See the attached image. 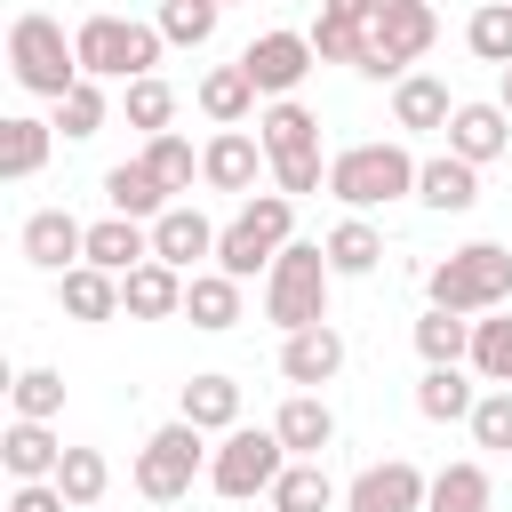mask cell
Wrapping results in <instances>:
<instances>
[{"label": "cell", "instance_id": "41", "mask_svg": "<svg viewBox=\"0 0 512 512\" xmlns=\"http://www.w3.org/2000/svg\"><path fill=\"white\" fill-rule=\"evenodd\" d=\"M8 400H16V416L56 424V416H64V376H56V368H24V376L8 384Z\"/></svg>", "mask_w": 512, "mask_h": 512}, {"label": "cell", "instance_id": "3", "mask_svg": "<svg viewBox=\"0 0 512 512\" xmlns=\"http://www.w3.org/2000/svg\"><path fill=\"white\" fill-rule=\"evenodd\" d=\"M288 240H296V200H288V192H248L240 216L216 232V272L256 280V272H272V256H280Z\"/></svg>", "mask_w": 512, "mask_h": 512}, {"label": "cell", "instance_id": "26", "mask_svg": "<svg viewBox=\"0 0 512 512\" xmlns=\"http://www.w3.org/2000/svg\"><path fill=\"white\" fill-rule=\"evenodd\" d=\"M152 256V224H136V216H104V224H88V264H104V272H136Z\"/></svg>", "mask_w": 512, "mask_h": 512}, {"label": "cell", "instance_id": "1", "mask_svg": "<svg viewBox=\"0 0 512 512\" xmlns=\"http://www.w3.org/2000/svg\"><path fill=\"white\" fill-rule=\"evenodd\" d=\"M424 296L440 304V312H496L504 296H512V248L504 240H464V248H448L432 272H424Z\"/></svg>", "mask_w": 512, "mask_h": 512}, {"label": "cell", "instance_id": "6", "mask_svg": "<svg viewBox=\"0 0 512 512\" xmlns=\"http://www.w3.org/2000/svg\"><path fill=\"white\" fill-rule=\"evenodd\" d=\"M72 48H80V72L88 80H144L152 64H160V24H136V16H80V32H72Z\"/></svg>", "mask_w": 512, "mask_h": 512}, {"label": "cell", "instance_id": "24", "mask_svg": "<svg viewBox=\"0 0 512 512\" xmlns=\"http://www.w3.org/2000/svg\"><path fill=\"white\" fill-rule=\"evenodd\" d=\"M48 144H56V120H32V112L0 120V176H8V184L40 176V168H48Z\"/></svg>", "mask_w": 512, "mask_h": 512}, {"label": "cell", "instance_id": "47", "mask_svg": "<svg viewBox=\"0 0 512 512\" xmlns=\"http://www.w3.org/2000/svg\"><path fill=\"white\" fill-rule=\"evenodd\" d=\"M320 8H328V16H368L376 0H320Z\"/></svg>", "mask_w": 512, "mask_h": 512}, {"label": "cell", "instance_id": "17", "mask_svg": "<svg viewBox=\"0 0 512 512\" xmlns=\"http://www.w3.org/2000/svg\"><path fill=\"white\" fill-rule=\"evenodd\" d=\"M448 152L472 160V168L504 160V152H512V112H504V104H456V112H448Z\"/></svg>", "mask_w": 512, "mask_h": 512}, {"label": "cell", "instance_id": "30", "mask_svg": "<svg viewBox=\"0 0 512 512\" xmlns=\"http://www.w3.org/2000/svg\"><path fill=\"white\" fill-rule=\"evenodd\" d=\"M416 352H424V368H464L472 360V312H424L416 320Z\"/></svg>", "mask_w": 512, "mask_h": 512}, {"label": "cell", "instance_id": "36", "mask_svg": "<svg viewBox=\"0 0 512 512\" xmlns=\"http://www.w3.org/2000/svg\"><path fill=\"white\" fill-rule=\"evenodd\" d=\"M464 48L480 56V64H512V0H488V8H472V24H464Z\"/></svg>", "mask_w": 512, "mask_h": 512}, {"label": "cell", "instance_id": "21", "mask_svg": "<svg viewBox=\"0 0 512 512\" xmlns=\"http://www.w3.org/2000/svg\"><path fill=\"white\" fill-rule=\"evenodd\" d=\"M200 112H208L216 128H248V120H256V80H248L240 56L216 64V72H200Z\"/></svg>", "mask_w": 512, "mask_h": 512}, {"label": "cell", "instance_id": "13", "mask_svg": "<svg viewBox=\"0 0 512 512\" xmlns=\"http://www.w3.org/2000/svg\"><path fill=\"white\" fill-rule=\"evenodd\" d=\"M424 472L408 464V456H384V464H368L352 488H344V512H424Z\"/></svg>", "mask_w": 512, "mask_h": 512}, {"label": "cell", "instance_id": "18", "mask_svg": "<svg viewBox=\"0 0 512 512\" xmlns=\"http://www.w3.org/2000/svg\"><path fill=\"white\" fill-rule=\"evenodd\" d=\"M56 304L72 312V320H120V272H104V264H72V272H56Z\"/></svg>", "mask_w": 512, "mask_h": 512}, {"label": "cell", "instance_id": "39", "mask_svg": "<svg viewBox=\"0 0 512 512\" xmlns=\"http://www.w3.org/2000/svg\"><path fill=\"white\" fill-rule=\"evenodd\" d=\"M104 112H112L104 80H80V88H64V96H56V128H64L72 144H88V136L104 128Z\"/></svg>", "mask_w": 512, "mask_h": 512}, {"label": "cell", "instance_id": "28", "mask_svg": "<svg viewBox=\"0 0 512 512\" xmlns=\"http://www.w3.org/2000/svg\"><path fill=\"white\" fill-rule=\"evenodd\" d=\"M256 136H264L272 160H288V152H312V144H320V120H312L296 96H272V104L256 112Z\"/></svg>", "mask_w": 512, "mask_h": 512}, {"label": "cell", "instance_id": "15", "mask_svg": "<svg viewBox=\"0 0 512 512\" xmlns=\"http://www.w3.org/2000/svg\"><path fill=\"white\" fill-rule=\"evenodd\" d=\"M24 264H40V272L88 264V224H80L72 208H32V216H24Z\"/></svg>", "mask_w": 512, "mask_h": 512}, {"label": "cell", "instance_id": "5", "mask_svg": "<svg viewBox=\"0 0 512 512\" xmlns=\"http://www.w3.org/2000/svg\"><path fill=\"white\" fill-rule=\"evenodd\" d=\"M416 152L408 144H344L336 160H328V192L360 216V208H384V200H408L416 192Z\"/></svg>", "mask_w": 512, "mask_h": 512}, {"label": "cell", "instance_id": "29", "mask_svg": "<svg viewBox=\"0 0 512 512\" xmlns=\"http://www.w3.org/2000/svg\"><path fill=\"white\" fill-rule=\"evenodd\" d=\"M320 248H328V264H336V280H368V272L384 264V232H376L368 216H344V224H336V232H328Z\"/></svg>", "mask_w": 512, "mask_h": 512}, {"label": "cell", "instance_id": "14", "mask_svg": "<svg viewBox=\"0 0 512 512\" xmlns=\"http://www.w3.org/2000/svg\"><path fill=\"white\" fill-rule=\"evenodd\" d=\"M256 168H272V152L248 128H216L208 152H200V184L208 192H256Z\"/></svg>", "mask_w": 512, "mask_h": 512}, {"label": "cell", "instance_id": "31", "mask_svg": "<svg viewBox=\"0 0 512 512\" xmlns=\"http://www.w3.org/2000/svg\"><path fill=\"white\" fill-rule=\"evenodd\" d=\"M472 384H464V368H424L416 376V416L424 424H472Z\"/></svg>", "mask_w": 512, "mask_h": 512}, {"label": "cell", "instance_id": "7", "mask_svg": "<svg viewBox=\"0 0 512 512\" xmlns=\"http://www.w3.org/2000/svg\"><path fill=\"white\" fill-rule=\"evenodd\" d=\"M288 464H296V456H288V440H280L272 424H264V432H256V424H232V432L208 448V488L232 496V504H248V496H272V480H280Z\"/></svg>", "mask_w": 512, "mask_h": 512}, {"label": "cell", "instance_id": "37", "mask_svg": "<svg viewBox=\"0 0 512 512\" xmlns=\"http://www.w3.org/2000/svg\"><path fill=\"white\" fill-rule=\"evenodd\" d=\"M312 56H320V64H360V56H368V16H328V8H320Z\"/></svg>", "mask_w": 512, "mask_h": 512}, {"label": "cell", "instance_id": "33", "mask_svg": "<svg viewBox=\"0 0 512 512\" xmlns=\"http://www.w3.org/2000/svg\"><path fill=\"white\" fill-rule=\"evenodd\" d=\"M328 504H336V480L320 472V456H296L272 480V512H328Z\"/></svg>", "mask_w": 512, "mask_h": 512}, {"label": "cell", "instance_id": "35", "mask_svg": "<svg viewBox=\"0 0 512 512\" xmlns=\"http://www.w3.org/2000/svg\"><path fill=\"white\" fill-rule=\"evenodd\" d=\"M424 512H488V472L480 464H440L424 488Z\"/></svg>", "mask_w": 512, "mask_h": 512}, {"label": "cell", "instance_id": "12", "mask_svg": "<svg viewBox=\"0 0 512 512\" xmlns=\"http://www.w3.org/2000/svg\"><path fill=\"white\" fill-rule=\"evenodd\" d=\"M336 368H344V328H336V320H312V328L280 336V376H288L296 392L336 384Z\"/></svg>", "mask_w": 512, "mask_h": 512}, {"label": "cell", "instance_id": "38", "mask_svg": "<svg viewBox=\"0 0 512 512\" xmlns=\"http://www.w3.org/2000/svg\"><path fill=\"white\" fill-rule=\"evenodd\" d=\"M120 112H128V128H144V136H160V128L176 120V88H168L160 72H144V80H128V96H120Z\"/></svg>", "mask_w": 512, "mask_h": 512}, {"label": "cell", "instance_id": "45", "mask_svg": "<svg viewBox=\"0 0 512 512\" xmlns=\"http://www.w3.org/2000/svg\"><path fill=\"white\" fill-rule=\"evenodd\" d=\"M320 184H328V160H320V144H312V152H288V160H272V192L304 200V192H320Z\"/></svg>", "mask_w": 512, "mask_h": 512}, {"label": "cell", "instance_id": "20", "mask_svg": "<svg viewBox=\"0 0 512 512\" xmlns=\"http://www.w3.org/2000/svg\"><path fill=\"white\" fill-rule=\"evenodd\" d=\"M0 464H8V480H56V464H64V440H56L48 424L16 416V424L0 432Z\"/></svg>", "mask_w": 512, "mask_h": 512}, {"label": "cell", "instance_id": "10", "mask_svg": "<svg viewBox=\"0 0 512 512\" xmlns=\"http://www.w3.org/2000/svg\"><path fill=\"white\" fill-rule=\"evenodd\" d=\"M240 64H248L256 96H296V80H304L320 56H312V32H256V40L240 48Z\"/></svg>", "mask_w": 512, "mask_h": 512}, {"label": "cell", "instance_id": "9", "mask_svg": "<svg viewBox=\"0 0 512 512\" xmlns=\"http://www.w3.org/2000/svg\"><path fill=\"white\" fill-rule=\"evenodd\" d=\"M432 40H440L432 0H392V8H368V56H360L352 72H368V80H408V64H416Z\"/></svg>", "mask_w": 512, "mask_h": 512}, {"label": "cell", "instance_id": "16", "mask_svg": "<svg viewBox=\"0 0 512 512\" xmlns=\"http://www.w3.org/2000/svg\"><path fill=\"white\" fill-rule=\"evenodd\" d=\"M184 280H192V272L144 256L136 272H120V312H128V320H176V312H184Z\"/></svg>", "mask_w": 512, "mask_h": 512}, {"label": "cell", "instance_id": "40", "mask_svg": "<svg viewBox=\"0 0 512 512\" xmlns=\"http://www.w3.org/2000/svg\"><path fill=\"white\" fill-rule=\"evenodd\" d=\"M144 168H152L168 192H192V176H200V152H192L176 128H160V136H144Z\"/></svg>", "mask_w": 512, "mask_h": 512}, {"label": "cell", "instance_id": "34", "mask_svg": "<svg viewBox=\"0 0 512 512\" xmlns=\"http://www.w3.org/2000/svg\"><path fill=\"white\" fill-rule=\"evenodd\" d=\"M56 488H64V504H72V512L104 504V488H112V464H104V448H64V464H56Z\"/></svg>", "mask_w": 512, "mask_h": 512}, {"label": "cell", "instance_id": "48", "mask_svg": "<svg viewBox=\"0 0 512 512\" xmlns=\"http://www.w3.org/2000/svg\"><path fill=\"white\" fill-rule=\"evenodd\" d=\"M496 104H504V112H512V64H504V88H496Z\"/></svg>", "mask_w": 512, "mask_h": 512}, {"label": "cell", "instance_id": "32", "mask_svg": "<svg viewBox=\"0 0 512 512\" xmlns=\"http://www.w3.org/2000/svg\"><path fill=\"white\" fill-rule=\"evenodd\" d=\"M176 416H192L200 432H232L240 424V384L232 376H192L184 400H176Z\"/></svg>", "mask_w": 512, "mask_h": 512}, {"label": "cell", "instance_id": "23", "mask_svg": "<svg viewBox=\"0 0 512 512\" xmlns=\"http://www.w3.org/2000/svg\"><path fill=\"white\" fill-rule=\"evenodd\" d=\"M416 200H424V208H440V216H464V208L480 200V168H472V160H456V152H440V160H424V168H416Z\"/></svg>", "mask_w": 512, "mask_h": 512}, {"label": "cell", "instance_id": "27", "mask_svg": "<svg viewBox=\"0 0 512 512\" xmlns=\"http://www.w3.org/2000/svg\"><path fill=\"white\" fill-rule=\"evenodd\" d=\"M272 432L288 440V456H320V448L336 440V416H328V400H320V392H288V400H280V416H272Z\"/></svg>", "mask_w": 512, "mask_h": 512}, {"label": "cell", "instance_id": "46", "mask_svg": "<svg viewBox=\"0 0 512 512\" xmlns=\"http://www.w3.org/2000/svg\"><path fill=\"white\" fill-rule=\"evenodd\" d=\"M8 512H72V504H64L56 480H16V488H8Z\"/></svg>", "mask_w": 512, "mask_h": 512}, {"label": "cell", "instance_id": "22", "mask_svg": "<svg viewBox=\"0 0 512 512\" xmlns=\"http://www.w3.org/2000/svg\"><path fill=\"white\" fill-rule=\"evenodd\" d=\"M448 80H432V72H408V80H392V128H408V136H432V128H448Z\"/></svg>", "mask_w": 512, "mask_h": 512}, {"label": "cell", "instance_id": "42", "mask_svg": "<svg viewBox=\"0 0 512 512\" xmlns=\"http://www.w3.org/2000/svg\"><path fill=\"white\" fill-rule=\"evenodd\" d=\"M216 16H224L216 0H160V40L168 48H200L216 32Z\"/></svg>", "mask_w": 512, "mask_h": 512}, {"label": "cell", "instance_id": "44", "mask_svg": "<svg viewBox=\"0 0 512 512\" xmlns=\"http://www.w3.org/2000/svg\"><path fill=\"white\" fill-rule=\"evenodd\" d=\"M472 440L512 456V384H496V392H480V400H472Z\"/></svg>", "mask_w": 512, "mask_h": 512}, {"label": "cell", "instance_id": "11", "mask_svg": "<svg viewBox=\"0 0 512 512\" xmlns=\"http://www.w3.org/2000/svg\"><path fill=\"white\" fill-rule=\"evenodd\" d=\"M216 232H224V224H208L192 200H176V208L152 216V256L176 264V272H200V264H216Z\"/></svg>", "mask_w": 512, "mask_h": 512}, {"label": "cell", "instance_id": "8", "mask_svg": "<svg viewBox=\"0 0 512 512\" xmlns=\"http://www.w3.org/2000/svg\"><path fill=\"white\" fill-rule=\"evenodd\" d=\"M200 440H208V432H200L192 416L160 424V432L136 448V496H152V504H184L192 480L208 472V448H200Z\"/></svg>", "mask_w": 512, "mask_h": 512}, {"label": "cell", "instance_id": "50", "mask_svg": "<svg viewBox=\"0 0 512 512\" xmlns=\"http://www.w3.org/2000/svg\"><path fill=\"white\" fill-rule=\"evenodd\" d=\"M88 512H96V504H88Z\"/></svg>", "mask_w": 512, "mask_h": 512}, {"label": "cell", "instance_id": "19", "mask_svg": "<svg viewBox=\"0 0 512 512\" xmlns=\"http://www.w3.org/2000/svg\"><path fill=\"white\" fill-rule=\"evenodd\" d=\"M240 288H248V280H232V272H216V264H208V272H192V280H184V320H192V328H208V336L240 328Z\"/></svg>", "mask_w": 512, "mask_h": 512}, {"label": "cell", "instance_id": "2", "mask_svg": "<svg viewBox=\"0 0 512 512\" xmlns=\"http://www.w3.org/2000/svg\"><path fill=\"white\" fill-rule=\"evenodd\" d=\"M328 280H336L328 248H320V240H288V248L272 256V272H264V320H272L280 336L328 320Z\"/></svg>", "mask_w": 512, "mask_h": 512}, {"label": "cell", "instance_id": "43", "mask_svg": "<svg viewBox=\"0 0 512 512\" xmlns=\"http://www.w3.org/2000/svg\"><path fill=\"white\" fill-rule=\"evenodd\" d=\"M472 368L488 376V384H512V320H472Z\"/></svg>", "mask_w": 512, "mask_h": 512}, {"label": "cell", "instance_id": "25", "mask_svg": "<svg viewBox=\"0 0 512 512\" xmlns=\"http://www.w3.org/2000/svg\"><path fill=\"white\" fill-rule=\"evenodd\" d=\"M104 200H112L120 216H136V224H152L160 208H176V200H168V184L144 168V152H136V160H120V168H104Z\"/></svg>", "mask_w": 512, "mask_h": 512}, {"label": "cell", "instance_id": "49", "mask_svg": "<svg viewBox=\"0 0 512 512\" xmlns=\"http://www.w3.org/2000/svg\"><path fill=\"white\" fill-rule=\"evenodd\" d=\"M216 8H232V0H216Z\"/></svg>", "mask_w": 512, "mask_h": 512}, {"label": "cell", "instance_id": "4", "mask_svg": "<svg viewBox=\"0 0 512 512\" xmlns=\"http://www.w3.org/2000/svg\"><path fill=\"white\" fill-rule=\"evenodd\" d=\"M8 72H16V88H32V96H64V88H80L88 72H80V48L64 40V24L56 16H40V8H24L16 24H8Z\"/></svg>", "mask_w": 512, "mask_h": 512}]
</instances>
